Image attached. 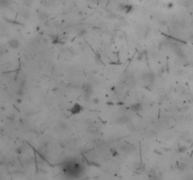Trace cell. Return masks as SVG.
I'll return each instance as SVG.
<instances>
[{
  "instance_id": "3",
  "label": "cell",
  "mask_w": 193,
  "mask_h": 180,
  "mask_svg": "<svg viewBox=\"0 0 193 180\" xmlns=\"http://www.w3.org/2000/svg\"><path fill=\"white\" fill-rule=\"evenodd\" d=\"M82 106L80 105V104H78V103H75V104H74V106L72 107V109H71V112H72V115H77V114H79L80 112L82 111Z\"/></svg>"
},
{
  "instance_id": "5",
  "label": "cell",
  "mask_w": 193,
  "mask_h": 180,
  "mask_svg": "<svg viewBox=\"0 0 193 180\" xmlns=\"http://www.w3.org/2000/svg\"><path fill=\"white\" fill-rule=\"evenodd\" d=\"M96 1H99V0H96Z\"/></svg>"
},
{
  "instance_id": "4",
  "label": "cell",
  "mask_w": 193,
  "mask_h": 180,
  "mask_svg": "<svg viewBox=\"0 0 193 180\" xmlns=\"http://www.w3.org/2000/svg\"><path fill=\"white\" fill-rule=\"evenodd\" d=\"M130 109L133 110L134 112H140L142 110V105L140 104V103H135V104L131 105Z\"/></svg>"
},
{
  "instance_id": "1",
  "label": "cell",
  "mask_w": 193,
  "mask_h": 180,
  "mask_svg": "<svg viewBox=\"0 0 193 180\" xmlns=\"http://www.w3.org/2000/svg\"><path fill=\"white\" fill-rule=\"evenodd\" d=\"M62 170L66 177L69 178H79L84 174L83 165L75 160H70L64 162L62 165Z\"/></svg>"
},
{
  "instance_id": "2",
  "label": "cell",
  "mask_w": 193,
  "mask_h": 180,
  "mask_svg": "<svg viewBox=\"0 0 193 180\" xmlns=\"http://www.w3.org/2000/svg\"><path fill=\"white\" fill-rule=\"evenodd\" d=\"M8 46L11 49H18L20 47V42L17 39H11L8 41Z\"/></svg>"
}]
</instances>
